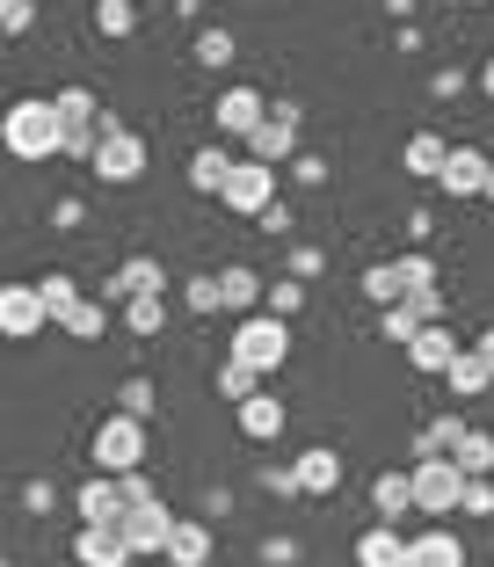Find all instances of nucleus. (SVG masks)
Here are the masks:
<instances>
[{"mask_svg": "<svg viewBox=\"0 0 494 567\" xmlns=\"http://www.w3.org/2000/svg\"><path fill=\"white\" fill-rule=\"evenodd\" d=\"M0 146L16 153V161H51L59 153V110L51 102H8V117H0Z\"/></svg>", "mask_w": 494, "mask_h": 567, "instance_id": "nucleus-1", "label": "nucleus"}, {"mask_svg": "<svg viewBox=\"0 0 494 567\" xmlns=\"http://www.w3.org/2000/svg\"><path fill=\"white\" fill-rule=\"evenodd\" d=\"M284 357H291V320H277V313H247L240 328H233V364H247L255 379H269Z\"/></svg>", "mask_w": 494, "mask_h": 567, "instance_id": "nucleus-2", "label": "nucleus"}, {"mask_svg": "<svg viewBox=\"0 0 494 567\" xmlns=\"http://www.w3.org/2000/svg\"><path fill=\"white\" fill-rule=\"evenodd\" d=\"M88 458H95V473H132V466H146V415H124V408H116V415L88 436Z\"/></svg>", "mask_w": 494, "mask_h": 567, "instance_id": "nucleus-3", "label": "nucleus"}, {"mask_svg": "<svg viewBox=\"0 0 494 567\" xmlns=\"http://www.w3.org/2000/svg\"><path fill=\"white\" fill-rule=\"evenodd\" d=\"M88 167H95L102 183H138V175H146V138L124 132L116 117H95V153H88Z\"/></svg>", "mask_w": 494, "mask_h": 567, "instance_id": "nucleus-4", "label": "nucleus"}, {"mask_svg": "<svg viewBox=\"0 0 494 567\" xmlns=\"http://www.w3.org/2000/svg\"><path fill=\"white\" fill-rule=\"evenodd\" d=\"M269 197H277V167H269V161H233L226 183H218V204L240 212V218H255Z\"/></svg>", "mask_w": 494, "mask_h": 567, "instance_id": "nucleus-5", "label": "nucleus"}, {"mask_svg": "<svg viewBox=\"0 0 494 567\" xmlns=\"http://www.w3.org/2000/svg\"><path fill=\"white\" fill-rule=\"evenodd\" d=\"M408 481H414V509H422V517H451V509H459L465 473L451 466V458H422V466H414Z\"/></svg>", "mask_w": 494, "mask_h": 567, "instance_id": "nucleus-6", "label": "nucleus"}, {"mask_svg": "<svg viewBox=\"0 0 494 567\" xmlns=\"http://www.w3.org/2000/svg\"><path fill=\"white\" fill-rule=\"evenodd\" d=\"M291 153H298V102H277V110L247 132V161L277 167V161H291Z\"/></svg>", "mask_w": 494, "mask_h": 567, "instance_id": "nucleus-7", "label": "nucleus"}, {"mask_svg": "<svg viewBox=\"0 0 494 567\" xmlns=\"http://www.w3.org/2000/svg\"><path fill=\"white\" fill-rule=\"evenodd\" d=\"M167 502L161 495H146V502H124V517H116V532H124V546H132V560L138 553H161L167 546Z\"/></svg>", "mask_w": 494, "mask_h": 567, "instance_id": "nucleus-8", "label": "nucleus"}, {"mask_svg": "<svg viewBox=\"0 0 494 567\" xmlns=\"http://www.w3.org/2000/svg\"><path fill=\"white\" fill-rule=\"evenodd\" d=\"M44 328V299H37V284H0V334L8 342H30Z\"/></svg>", "mask_w": 494, "mask_h": 567, "instance_id": "nucleus-9", "label": "nucleus"}, {"mask_svg": "<svg viewBox=\"0 0 494 567\" xmlns=\"http://www.w3.org/2000/svg\"><path fill=\"white\" fill-rule=\"evenodd\" d=\"M73 560H81V567H132V546H124V532H116V524H81Z\"/></svg>", "mask_w": 494, "mask_h": 567, "instance_id": "nucleus-10", "label": "nucleus"}, {"mask_svg": "<svg viewBox=\"0 0 494 567\" xmlns=\"http://www.w3.org/2000/svg\"><path fill=\"white\" fill-rule=\"evenodd\" d=\"M480 183H487V153L451 146L444 167H436V189H444V197H480Z\"/></svg>", "mask_w": 494, "mask_h": 567, "instance_id": "nucleus-11", "label": "nucleus"}, {"mask_svg": "<svg viewBox=\"0 0 494 567\" xmlns=\"http://www.w3.org/2000/svg\"><path fill=\"white\" fill-rule=\"evenodd\" d=\"M291 481H298V495H335V487H342V451H328V444L298 451Z\"/></svg>", "mask_w": 494, "mask_h": 567, "instance_id": "nucleus-12", "label": "nucleus"}, {"mask_svg": "<svg viewBox=\"0 0 494 567\" xmlns=\"http://www.w3.org/2000/svg\"><path fill=\"white\" fill-rule=\"evenodd\" d=\"M400 350L414 357V371H444L451 357H459V334H451L444 320H422V328H414L408 342H400Z\"/></svg>", "mask_w": 494, "mask_h": 567, "instance_id": "nucleus-13", "label": "nucleus"}, {"mask_svg": "<svg viewBox=\"0 0 494 567\" xmlns=\"http://www.w3.org/2000/svg\"><path fill=\"white\" fill-rule=\"evenodd\" d=\"M212 117H218V132H226V138H247V132H255V124L269 117V110H263V95H255V87H226V95H218V110H212Z\"/></svg>", "mask_w": 494, "mask_h": 567, "instance_id": "nucleus-14", "label": "nucleus"}, {"mask_svg": "<svg viewBox=\"0 0 494 567\" xmlns=\"http://www.w3.org/2000/svg\"><path fill=\"white\" fill-rule=\"evenodd\" d=\"M73 509H81V524H116V517H124V487H116V473H102V481H81Z\"/></svg>", "mask_w": 494, "mask_h": 567, "instance_id": "nucleus-15", "label": "nucleus"}, {"mask_svg": "<svg viewBox=\"0 0 494 567\" xmlns=\"http://www.w3.org/2000/svg\"><path fill=\"white\" fill-rule=\"evenodd\" d=\"M132 291H167V269L153 255H132V262H116V277L102 284V299H132Z\"/></svg>", "mask_w": 494, "mask_h": 567, "instance_id": "nucleus-16", "label": "nucleus"}, {"mask_svg": "<svg viewBox=\"0 0 494 567\" xmlns=\"http://www.w3.org/2000/svg\"><path fill=\"white\" fill-rule=\"evenodd\" d=\"M400 567H465V538H451L444 524H436V532L408 538V560Z\"/></svg>", "mask_w": 494, "mask_h": 567, "instance_id": "nucleus-17", "label": "nucleus"}, {"mask_svg": "<svg viewBox=\"0 0 494 567\" xmlns=\"http://www.w3.org/2000/svg\"><path fill=\"white\" fill-rule=\"evenodd\" d=\"M240 436H255V444L284 436V401H277V393H263V385H255V393L240 401Z\"/></svg>", "mask_w": 494, "mask_h": 567, "instance_id": "nucleus-18", "label": "nucleus"}, {"mask_svg": "<svg viewBox=\"0 0 494 567\" xmlns=\"http://www.w3.org/2000/svg\"><path fill=\"white\" fill-rule=\"evenodd\" d=\"M255 306H263V277H255V269H218V313H255Z\"/></svg>", "mask_w": 494, "mask_h": 567, "instance_id": "nucleus-19", "label": "nucleus"}, {"mask_svg": "<svg viewBox=\"0 0 494 567\" xmlns=\"http://www.w3.org/2000/svg\"><path fill=\"white\" fill-rule=\"evenodd\" d=\"M408 560V538L393 532V524H371V532L357 538V567H400Z\"/></svg>", "mask_w": 494, "mask_h": 567, "instance_id": "nucleus-20", "label": "nucleus"}, {"mask_svg": "<svg viewBox=\"0 0 494 567\" xmlns=\"http://www.w3.org/2000/svg\"><path fill=\"white\" fill-rule=\"evenodd\" d=\"M444 379H451V393H459V401H473V393H487V385H494V364L480 350H459L444 364Z\"/></svg>", "mask_w": 494, "mask_h": 567, "instance_id": "nucleus-21", "label": "nucleus"}, {"mask_svg": "<svg viewBox=\"0 0 494 567\" xmlns=\"http://www.w3.org/2000/svg\"><path fill=\"white\" fill-rule=\"evenodd\" d=\"M167 560H175V567H204V560H212V532H204V524H167Z\"/></svg>", "mask_w": 494, "mask_h": 567, "instance_id": "nucleus-22", "label": "nucleus"}, {"mask_svg": "<svg viewBox=\"0 0 494 567\" xmlns=\"http://www.w3.org/2000/svg\"><path fill=\"white\" fill-rule=\"evenodd\" d=\"M371 509H379V524L408 517V509H414V481H408V473H379V481H371Z\"/></svg>", "mask_w": 494, "mask_h": 567, "instance_id": "nucleus-23", "label": "nucleus"}, {"mask_svg": "<svg viewBox=\"0 0 494 567\" xmlns=\"http://www.w3.org/2000/svg\"><path fill=\"white\" fill-rule=\"evenodd\" d=\"M116 306H124V328H132L138 342L167 328V299H161V291H132V299H116Z\"/></svg>", "mask_w": 494, "mask_h": 567, "instance_id": "nucleus-24", "label": "nucleus"}, {"mask_svg": "<svg viewBox=\"0 0 494 567\" xmlns=\"http://www.w3.org/2000/svg\"><path fill=\"white\" fill-rule=\"evenodd\" d=\"M226 167H233V153H226V146H197V153H189V189L218 197V183H226Z\"/></svg>", "mask_w": 494, "mask_h": 567, "instance_id": "nucleus-25", "label": "nucleus"}, {"mask_svg": "<svg viewBox=\"0 0 494 567\" xmlns=\"http://www.w3.org/2000/svg\"><path fill=\"white\" fill-rule=\"evenodd\" d=\"M451 466H459V473H494V436L465 422V436L451 444Z\"/></svg>", "mask_w": 494, "mask_h": 567, "instance_id": "nucleus-26", "label": "nucleus"}, {"mask_svg": "<svg viewBox=\"0 0 494 567\" xmlns=\"http://www.w3.org/2000/svg\"><path fill=\"white\" fill-rule=\"evenodd\" d=\"M459 436H465V415H436L422 436H414V451H422V458H451V444H459Z\"/></svg>", "mask_w": 494, "mask_h": 567, "instance_id": "nucleus-27", "label": "nucleus"}, {"mask_svg": "<svg viewBox=\"0 0 494 567\" xmlns=\"http://www.w3.org/2000/svg\"><path fill=\"white\" fill-rule=\"evenodd\" d=\"M59 328H66L73 342H95V334L110 328V313H102V306H88V299H73L66 313H59Z\"/></svg>", "mask_w": 494, "mask_h": 567, "instance_id": "nucleus-28", "label": "nucleus"}, {"mask_svg": "<svg viewBox=\"0 0 494 567\" xmlns=\"http://www.w3.org/2000/svg\"><path fill=\"white\" fill-rule=\"evenodd\" d=\"M444 138H436V132H414L408 138V175H436V167H444Z\"/></svg>", "mask_w": 494, "mask_h": 567, "instance_id": "nucleus-29", "label": "nucleus"}, {"mask_svg": "<svg viewBox=\"0 0 494 567\" xmlns=\"http://www.w3.org/2000/svg\"><path fill=\"white\" fill-rule=\"evenodd\" d=\"M37 299H44V320H59V313H66V306H73V299H81V284H73V277H66V269H51V277H44V284H37Z\"/></svg>", "mask_w": 494, "mask_h": 567, "instance_id": "nucleus-30", "label": "nucleus"}, {"mask_svg": "<svg viewBox=\"0 0 494 567\" xmlns=\"http://www.w3.org/2000/svg\"><path fill=\"white\" fill-rule=\"evenodd\" d=\"M95 30L102 37H132L138 30V8H132V0H95Z\"/></svg>", "mask_w": 494, "mask_h": 567, "instance_id": "nucleus-31", "label": "nucleus"}, {"mask_svg": "<svg viewBox=\"0 0 494 567\" xmlns=\"http://www.w3.org/2000/svg\"><path fill=\"white\" fill-rule=\"evenodd\" d=\"M363 299H371V306H393L400 299V262H371V269H363Z\"/></svg>", "mask_w": 494, "mask_h": 567, "instance_id": "nucleus-32", "label": "nucleus"}, {"mask_svg": "<svg viewBox=\"0 0 494 567\" xmlns=\"http://www.w3.org/2000/svg\"><path fill=\"white\" fill-rule=\"evenodd\" d=\"M414 291H436V262L429 255H400V299H414Z\"/></svg>", "mask_w": 494, "mask_h": 567, "instance_id": "nucleus-33", "label": "nucleus"}, {"mask_svg": "<svg viewBox=\"0 0 494 567\" xmlns=\"http://www.w3.org/2000/svg\"><path fill=\"white\" fill-rule=\"evenodd\" d=\"M459 509H465V517H494V481H487V473H465Z\"/></svg>", "mask_w": 494, "mask_h": 567, "instance_id": "nucleus-34", "label": "nucleus"}, {"mask_svg": "<svg viewBox=\"0 0 494 567\" xmlns=\"http://www.w3.org/2000/svg\"><path fill=\"white\" fill-rule=\"evenodd\" d=\"M414 328H422V313H414L408 299H393V306H385V320H379V334H385V342H408Z\"/></svg>", "mask_w": 494, "mask_h": 567, "instance_id": "nucleus-35", "label": "nucleus"}, {"mask_svg": "<svg viewBox=\"0 0 494 567\" xmlns=\"http://www.w3.org/2000/svg\"><path fill=\"white\" fill-rule=\"evenodd\" d=\"M197 66H233V30H197Z\"/></svg>", "mask_w": 494, "mask_h": 567, "instance_id": "nucleus-36", "label": "nucleus"}, {"mask_svg": "<svg viewBox=\"0 0 494 567\" xmlns=\"http://www.w3.org/2000/svg\"><path fill=\"white\" fill-rule=\"evenodd\" d=\"M298 306H306V284H298V277H284V284H269V313H277V320H291V313H298Z\"/></svg>", "mask_w": 494, "mask_h": 567, "instance_id": "nucleus-37", "label": "nucleus"}, {"mask_svg": "<svg viewBox=\"0 0 494 567\" xmlns=\"http://www.w3.org/2000/svg\"><path fill=\"white\" fill-rule=\"evenodd\" d=\"M182 306L212 320V313H218V277H189V291H182Z\"/></svg>", "mask_w": 494, "mask_h": 567, "instance_id": "nucleus-38", "label": "nucleus"}, {"mask_svg": "<svg viewBox=\"0 0 494 567\" xmlns=\"http://www.w3.org/2000/svg\"><path fill=\"white\" fill-rule=\"evenodd\" d=\"M255 385H263V379H255V371H247V364H226V371H218V393H226L233 408H240L247 393H255Z\"/></svg>", "mask_w": 494, "mask_h": 567, "instance_id": "nucleus-39", "label": "nucleus"}, {"mask_svg": "<svg viewBox=\"0 0 494 567\" xmlns=\"http://www.w3.org/2000/svg\"><path fill=\"white\" fill-rule=\"evenodd\" d=\"M124 415H153V379H124Z\"/></svg>", "mask_w": 494, "mask_h": 567, "instance_id": "nucleus-40", "label": "nucleus"}, {"mask_svg": "<svg viewBox=\"0 0 494 567\" xmlns=\"http://www.w3.org/2000/svg\"><path fill=\"white\" fill-rule=\"evenodd\" d=\"M320 269H328V255H320V248H291V277L298 284H313Z\"/></svg>", "mask_w": 494, "mask_h": 567, "instance_id": "nucleus-41", "label": "nucleus"}, {"mask_svg": "<svg viewBox=\"0 0 494 567\" xmlns=\"http://www.w3.org/2000/svg\"><path fill=\"white\" fill-rule=\"evenodd\" d=\"M30 16H37L30 0H0V30H8V37H22V30H30Z\"/></svg>", "mask_w": 494, "mask_h": 567, "instance_id": "nucleus-42", "label": "nucleus"}, {"mask_svg": "<svg viewBox=\"0 0 494 567\" xmlns=\"http://www.w3.org/2000/svg\"><path fill=\"white\" fill-rule=\"evenodd\" d=\"M291 175H298V183H328V161H320V153H298Z\"/></svg>", "mask_w": 494, "mask_h": 567, "instance_id": "nucleus-43", "label": "nucleus"}, {"mask_svg": "<svg viewBox=\"0 0 494 567\" xmlns=\"http://www.w3.org/2000/svg\"><path fill=\"white\" fill-rule=\"evenodd\" d=\"M22 509H30V517H44V509H51V487L30 481V487H22Z\"/></svg>", "mask_w": 494, "mask_h": 567, "instance_id": "nucleus-44", "label": "nucleus"}, {"mask_svg": "<svg viewBox=\"0 0 494 567\" xmlns=\"http://www.w3.org/2000/svg\"><path fill=\"white\" fill-rule=\"evenodd\" d=\"M263 487H269V495H298V481H291V466H277V473H263Z\"/></svg>", "mask_w": 494, "mask_h": 567, "instance_id": "nucleus-45", "label": "nucleus"}, {"mask_svg": "<svg viewBox=\"0 0 494 567\" xmlns=\"http://www.w3.org/2000/svg\"><path fill=\"white\" fill-rule=\"evenodd\" d=\"M480 357H487V364H494V328H487V334H480Z\"/></svg>", "mask_w": 494, "mask_h": 567, "instance_id": "nucleus-46", "label": "nucleus"}, {"mask_svg": "<svg viewBox=\"0 0 494 567\" xmlns=\"http://www.w3.org/2000/svg\"><path fill=\"white\" fill-rule=\"evenodd\" d=\"M480 87H487V95H494V59H487V66H480Z\"/></svg>", "mask_w": 494, "mask_h": 567, "instance_id": "nucleus-47", "label": "nucleus"}, {"mask_svg": "<svg viewBox=\"0 0 494 567\" xmlns=\"http://www.w3.org/2000/svg\"><path fill=\"white\" fill-rule=\"evenodd\" d=\"M480 197H487V204H494V161H487V183H480Z\"/></svg>", "mask_w": 494, "mask_h": 567, "instance_id": "nucleus-48", "label": "nucleus"}, {"mask_svg": "<svg viewBox=\"0 0 494 567\" xmlns=\"http://www.w3.org/2000/svg\"><path fill=\"white\" fill-rule=\"evenodd\" d=\"M0 567H16V560H8V553H0Z\"/></svg>", "mask_w": 494, "mask_h": 567, "instance_id": "nucleus-49", "label": "nucleus"}, {"mask_svg": "<svg viewBox=\"0 0 494 567\" xmlns=\"http://www.w3.org/2000/svg\"><path fill=\"white\" fill-rule=\"evenodd\" d=\"M465 8H473V0H465Z\"/></svg>", "mask_w": 494, "mask_h": 567, "instance_id": "nucleus-50", "label": "nucleus"}]
</instances>
